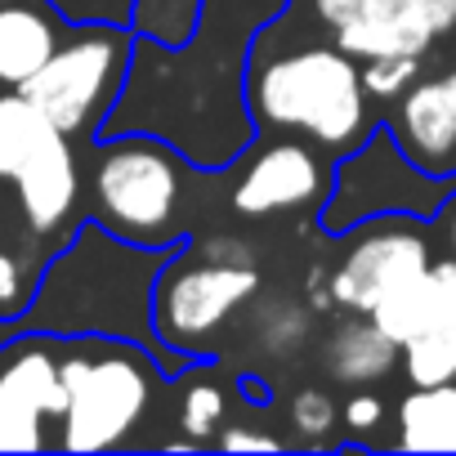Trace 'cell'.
Instances as JSON below:
<instances>
[{
	"instance_id": "1",
	"label": "cell",
	"mask_w": 456,
	"mask_h": 456,
	"mask_svg": "<svg viewBox=\"0 0 456 456\" xmlns=\"http://www.w3.org/2000/svg\"><path fill=\"white\" fill-rule=\"evenodd\" d=\"M287 0H201L183 41H152L134 32L126 86L99 130L157 134L197 170L219 175L260 134L247 99L256 37L282 19Z\"/></svg>"
},
{
	"instance_id": "2",
	"label": "cell",
	"mask_w": 456,
	"mask_h": 456,
	"mask_svg": "<svg viewBox=\"0 0 456 456\" xmlns=\"http://www.w3.org/2000/svg\"><path fill=\"white\" fill-rule=\"evenodd\" d=\"M170 251L139 247L112 233V228H103L99 219H86L45 260L28 305L0 322V340H10V336H50V340L108 336V340H139L157 354L152 282Z\"/></svg>"
},
{
	"instance_id": "3",
	"label": "cell",
	"mask_w": 456,
	"mask_h": 456,
	"mask_svg": "<svg viewBox=\"0 0 456 456\" xmlns=\"http://www.w3.org/2000/svg\"><path fill=\"white\" fill-rule=\"evenodd\" d=\"M247 99L260 130H291L327 152H349L371 130V99L362 90V63L331 45H296L265 54L251 50Z\"/></svg>"
},
{
	"instance_id": "4",
	"label": "cell",
	"mask_w": 456,
	"mask_h": 456,
	"mask_svg": "<svg viewBox=\"0 0 456 456\" xmlns=\"http://www.w3.org/2000/svg\"><path fill=\"white\" fill-rule=\"evenodd\" d=\"M197 170L179 148L157 134H103L86 175L90 219L139 247H179L192 224Z\"/></svg>"
},
{
	"instance_id": "5",
	"label": "cell",
	"mask_w": 456,
	"mask_h": 456,
	"mask_svg": "<svg viewBox=\"0 0 456 456\" xmlns=\"http://www.w3.org/2000/svg\"><path fill=\"white\" fill-rule=\"evenodd\" d=\"M63 367V416L54 447L63 452H112L130 447L152 416L166 362L139 340H59Z\"/></svg>"
},
{
	"instance_id": "6",
	"label": "cell",
	"mask_w": 456,
	"mask_h": 456,
	"mask_svg": "<svg viewBox=\"0 0 456 456\" xmlns=\"http://www.w3.org/2000/svg\"><path fill=\"white\" fill-rule=\"evenodd\" d=\"M260 291L265 278L256 260H228L210 247V238L179 242L152 282V340L166 371H179L183 358L210 354Z\"/></svg>"
},
{
	"instance_id": "7",
	"label": "cell",
	"mask_w": 456,
	"mask_h": 456,
	"mask_svg": "<svg viewBox=\"0 0 456 456\" xmlns=\"http://www.w3.org/2000/svg\"><path fill=\"white\" fill-rule=\"evenodd\" d=\"M452 188H456V179L420 170L398 148L394 130L380 126V130H367V139L358 148H349L345 161L336 166L331 192L318 210V224H322V233L345 238L349 228H358L362 219H376V215L434 219Z\"/></svg>"
},
{
	"instance_id": "8",
	"label": "cell",
	"mask_w": 456,
	"mask_h": 456,
	"mask_svg": "<svg viewBox=\"0 0 456 456\" xmlns=\"http://www.w3.org/2000/svg\"><path fill=\"white\" fill-rule=\"evenodd\" d=\"M134 28H68L59 50L45 68L23 81L19 90L68 134V139H99L130 68Z\"/></svg>"
},
{
	"instance_id": "9",
	"label": "cell",
	"mask_w": 456,
	"mask_h": 456,
	"mask_svg": "<svg viewBox=\"0 0 456 456\" xmlns=\"http://www.w3.org/2000/svg\"><path fill=\"white\" fill-rule=\"evenodd\" d=\"M434 265L429 228L416 215H376L345 233V251L331 265V300L345 314H371L389 291L420 278Z\"/></svg>"
},
{
	"instance_id": "10",
	"label": "cell",
	"mask_w": 456,
	"mask_h": 456,
	"mask_svg": "<svg viewBox=\"0 0 456 456\" xmlns=\"http://www.w3.org/2000/svg\"><path fill=\"white\" fill-rule=\"evenodd\" d=\"M228 170H233L228 210L242 219H273V215H296V210L318 215L336 175V166L327 161V148L309 139H269L256 152L247 148Z\"/></svg>"
},
{
	"instance_id": "11",
	"label": "cell",
	"mask_w": 456,
	"mask_h": 456,
	"mask_svg": "<svg viewBox=\"0 0 456 456\" xmlns=\"http://www.w3.org/2000/svg\"><path fill=\"white\" fill-rule=\"evenodd\" d=\"M389 130L420 170L456 179V68L416 77L394 99Z\"/></svg>"
},
{
	"instance_id": "12",
	"label": "cell",
	"mask_w": 456,
	"mask_h": 456,
	"mask_svg": "<svg viewBox=\"0 0 456 456\" xmlns=\"http://www.w3.org/2000/svg\"><path fill=\"white\" fill-rule=\"evenodd\" d=\"M19 210L32 238H54L63 224H72L81 206V161L68 134H59L50 148H41L19 175H14Z\"/></svg>"
},
{
	"instance_id": "13",
	"label": "cell",
	"mask_w": 456,
	"mask_h": 456,
	"mask_svg": "<svg viewBox=\"0 0 456 456\" xmlns=\"http://www.w3.org/2000/svg\"><path fill=\"white\" fill-rule=\"evenodd\" d=\"M68 37V23L37 0H0V90L32 81Z\"/></svg>"
},
{
	"instance_id": "14",
	"label": "cell",
	"mask_w": 456,
	"mask_h": 456,
	"mask_svg": "<svg viewBox=\"0 0 456 456\" xmlns=\"http://www.w3.org/2000/svg\"><path fill=\"white\" fill-rule=\"evenodd\" d=\"M318 358L336 385H380L398 371V345L371 322V314L340 318L322 336Z\"/></svg>"
},
{
	"instance_id": "15",
	"label": "cell",
	"mask_w": 456,
	"mask_h": 456,
	"mask_svg": "<svg viewBox=\"0 0 456 456\" xmlns=\"http://www.w3.org/2000/svg\"><path fill=\"white\" fill-rule=\"evenodd\" d=\"M0 389L14 394L19 403L37 407L45 420L63 416L68 389H63V367H59V340L50 336H10L0 340Z\"/></svg>"
},
{
	"instance_id": "16",
	"label": "cell",
	"mask_w": 456,
	"mask_h": 456,
	"mask_svg": "<svg viewBox=\"0 0 456 456\" xmlns=\"http://www.w3.org/2000/svg\"><path fill=\"white\" fill-rule=\"evenodd\" d=\"M398 452H456V380L452 385H411L394 411Z\"/></svg>"
},
{
	"instance_id": "17",
	"label": "cell",
	"mask_w": 456,
	"mask_h": 456,
	"mask_svg": "<svg viewBox=\"0 0 456 456\" xmlns=\"http://www.w3.org/2000/svg\"><path fill=\"white\" fill-rule=\"evenodd\" d=\"M63 130L23 94V90H0V179L14 183V175L59 139Z\"/></svg>"
},
{
	"instance_id": "18",
	"label": "cell",
	"mask_w": 456,
	"mask_h": 456,
	"mask_svg": "<svg viewBox=\"0 0 456 456\" xmlns=\"http://www.w3.org/2000/svg\"><path fill=\"white\" fill-rule=\"evenodd\" d=\"M447 314H456V309L443 300L434 273L425 269L420 278H411V282H403L398 291H389V296L371 309V322H376L394 345H407L411 336H420L425 327H434V322L447 318Z\"/></svg>"
},
{
	"instance_id": "19",
	"label": "cell",
	"mask_w": 456,
	"mask_h": 456,
	"mask_svg": "<svg viewBox=\"0 0 456 456\" xmlns=\"http://www.w3.org/2000/svg\"><path fill=\"white\" fill-rule=\"evenodd\" d=\"M314 336V305L300 296H265L251 309V340L265 358H296Z\"/></svg>"
},
{
	"instance_id": "20",
	"label": "cell",
	"mask_w": 456,
	"mask_h": 456,
	"mask_svg": "<svg viewBox=\"0 0 456 456\" xmlns=\"http://www.w3.org/2000/svg\"><path fill=\"white\" fill-rule=\"evenodd\" d=\"M398 371L407 385H452L456 380V314L438 318L407 345H398Z\"/></svg>"
},
{
	"instance_id": "21",
	"label": "cell",
	"mask_w": 456,
	"mask_h": 456,
	"mask_svg": "<svg viewBox=\"0 0 456 456\" xmlns=\"http://www.w3.org/2000/svg\"><path fill=\"white\" fill-rule=\"evenodd\" d=\"M224 420H228V394H224V385L210 371L192 376L183 385V394H179V429H183V438L192 447H206V443H215V434H219Z\"/></svg>"
},
{
	"instance_id": "22",
	"label": "cell",
	"mask_w": 456,
	"mask_h": 456,
	"mask_svg": "<svg viewBox=\"0 0 456 456\" xmlns=\"http://www.w3.org/2000/svg\"><path fill=\"white\" fill-rule=\"evenodd\" d=\"M287 425H291V434H296V443H305V447H327L331 438H336V429H340V407H336V398L327 394V389H300L296 398H291V407H287Z\"/></svg>"
},
{
	"instance_id": "23",
	"label": "cell",
	"mask_w": 456,
	"mask_h": 456,
	"mask_svg": "<svg viewBox=\"0 0 456 456\" xmlns=\"http://www.w3.org/2000/svg\"><path fill=\"white\" fill-rule=\"evenodd\" d=\"M45 416L14 394L0 389V452H45L54 438L45 434Z\"/></svg>"
},
{
	"instance_id": "24",
	"label": "cell",
	"mask_w": 456,
	"mask_h": 456,
	"mask_svg": "<svg viewBox=\"0 0 456 456\" xmlns=\"http://www.w3.org/2000/svg\"><path fill=\"white\" fill-rule=\"evenodd\" d=\"M45 5L68 23V28H134L139 0H45Z\"/></svg>"
},
{
	"instance_id": "25",
	"label": "cell",
	"mask_w": 456,
	"mask_h": 456,
	"mask_svg": "<svg viewBox=\"0 0 456 456\" xmlns=\"http://www.w3.org/2000/svg\"><path fill=\"white\" fill-rule=\"evenodd\" d=\"M416 77H420V59L416 54H385V59H367L362 63L367 99H398Z\"/></svg>"
},
{
	"instance_id": "26",
	"label": "cell",
	"mask_w": 456,
	"mask_h": 456,
	"mask_svg": "<svg viewBox=\"0 0 456 456\" xmlns=\"http://www.w3.org/2000/svg\"><path fill=\"white\" fill-rule=\"evenodd\" d=\"M380 425H385V398L376 394V385H358L340 403V429L349 438H371Z\"/></svg>"
},
{
	"instance_id": "27",
	"label": "cell",
	"mask_w": 456,
	"mask_h": 456,
	"mask_svg": "<svg viewBox=\"0 0 456 456\" xmlns=\"http://www.w3.org/2000/svg\"><path fill=\"white\" fill-rule=\"evenodd\" d=\"M32 287H37V278L28 273V265L19 256H10V251H0V322L14 318L28 305Z\"/></svg>"
},
{
	"instance_id": "28",
	"label": "cell",
	"mask_w": 456,
	"mask_h": 456,
	"mask_svg": "<svg viewBox=\"0 0 456 456\" xmlns=\"http://www.w3.org/2000/svg\"><path fill=\"white\" fill-rule=\"evenodd\" d=\"M215 447H224V452H282L287 438L273 429H256L247 420H224L215 434Z\"/></svg>"
},
{
	"instance_id": "29",
	"label": "cell",
	"mask_w": 456,
	"mask_h": 456,
	"mask_svg": "<svg viewBox=\"0 0 456 456\" xmlns=\"http://www.w3.org/2000/svg\"><path fill=\"white\" fill-rule=\"evenodd\" d=\"M403 10L438 41L447 32H456V0H403Z\"/></svg>"
},
{
	"instance_id": "30",
	"label": "cell",
	"mask_w": 456,
	"mask_h": 456,
	"mask_svg": "<svg viewBox=\"0 0 456 456\" xmlns=\"http://www.w3.org/2000/svg\"><path fill=\"white\" fill-rule=\"evenodd\" d=\"M309 5H314V14L327 28H340V23H349V19H358L367 10V0H309Z\"/></svg>"
},
{
	"instance_id": "31",
	"label": "cell",
	"mask_w": 456,
	"mask_h": 456,
	"mask_svg": "<svg viewBox=\"0 0 456 456\" xmlns=\"http://www.w3.org/2000/svg\"><path fill=\"white\" fill-rule=\"evenodd\" d=\"M429 273H434V282H438L443 300L456 309V251H447L443 260H434V265H429Z\"/></svg>"
},
{
	"instance_id": "32",
	"label": "cell",
	"mask_w": 456,
	"mask_h": 456,
	"mask_svg": "<svg viewBox=\"0 0 456 456\" xmlns=\"http://www.w3.org/2000/svg\"><path fill=\"white\" fill-rule=\"evenodd\" d=\"M434 219H438V228H443V242H447V251H456V188L447 192V201H443V210H438Z\"/></svg>"
},
{
	"instance_id": "33",
	"label": "cell",
	"mask_w": 456,
	"mask_h": 456,
	"mask_svg": "<svg viewBox=\"0 0 456 456\" xmlns=\"http://www.w3.org/2000/svg\"><path fill=\"white\" fill-rule=\"evenodd\" d=\"M398 5H403V0H367V10L358 19H380V14H394Z\"/></svg>"
}]
</instances>
